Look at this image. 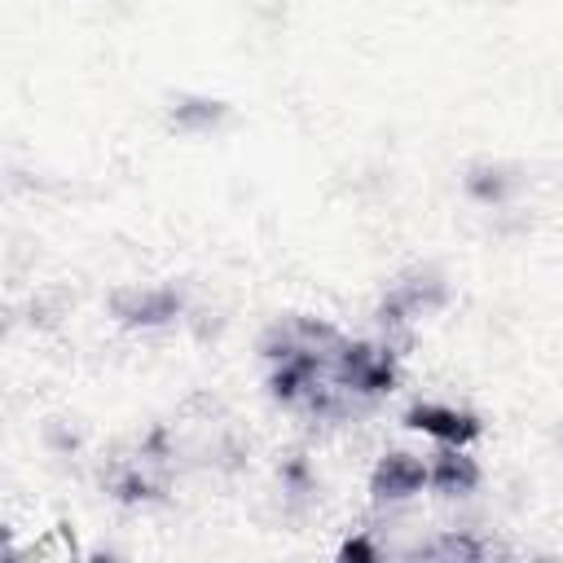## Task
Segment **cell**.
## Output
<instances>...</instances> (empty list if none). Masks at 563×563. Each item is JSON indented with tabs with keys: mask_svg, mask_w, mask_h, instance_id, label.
<instances>
[{
	"mask_svg": "<svg viewBox=\"0 0 563 563\" xmlns=\"http://www.w3.org/2000/svg\"><path fill=\"white\" fill-rule=\"evenodd\" d=\"M519 189V176H510V167L501 163H475L471 176H466V194L484 207H506Z\"/></svg>",
	"mask_w": 563,
	"mask_h": 563,
	"instance_id": "obj_7",
	"label": "cell"
},
{
	"mask_svg": "<svg viewBox=\"0 0 563 563\" xmlns=\"http://www.w3.org/2000/svg\"><path fill=\"white\" fill-rule=\"evenodd\" d=\"M224 119H229V106L216 101V97H198V92L176 97L172 110H167V123H172L176 132H185V136H207V132H216Z\"/></svg>",
	"mask_w": 563,
	"mask_h": 563,
	"instance_id": "obj_5",
	"label": "cell"
},
{
	"mask_svg": "<svg viewBox=\"0 0 563 563\" xmlns=\"http://www.w3.org/2000/svg\"><path fill=\"white\" fill-rule=\"evenodd\" d=\"M413 559H462V563H475V559H484V554H493V541H479V537H471L466 528H444V532H435L431 541H418L413 550H409Z\"/></svg>",
	"mask_w": 563,
	"mask_h": 563,
	"instance_id": "obj_6",
	"label": "cell"
},
{
	"mask_svg": "<svg viewBox=\"0 0 563 563\" xmlns=\"http://www.w3.org/2000/svg\"><path fill=\"white\" fill-rule=\"evenodd\" d=\"M110 312H114L123 325L154 330V325L180 321L185 299H180V290H172V286H132V290H119V295L110 299Z\"/></svg>",
	"mask_w": 563,
	"mask_h": 563,
	"instance_id": "obj_2",
	"label": "cell"
},
{
	"mask_svg": "<svg viewBox=\"0 0 563 563\" xmlns=\"http://www.w3.org/2000/svg\"><path fill=\"white\" fill-rule=\"evenodd\" d=\"M405 427L431 435L435 444H453V449H471L484 435V422L471 409H457L449 400H418V405H409Z\"/></svg>",
	"mask_w": 563,
	"mask_h": 563,
	"instance_id": "obj_1",
	"label": "cell"
},
{
	"mask_svg": "<svg viewBox=\"0 0 563 563\" xmlns=\"http://www.w3.org/2000/svg\"><path fill=\"white\" fill-rule=\"evenodd\" d=\"M427 488H435L440 497H466L479 488V462L466 449L440 444V453L427 462Z\"/></svg>",
	"mask_w": 563,
	"mask_h": 563,
	"instance_id": "obj_4",
	"label": "cell"
},
{
	"mask_svg": "<svg viewBox=\"0 0 563 563\" xmlns=\"http://www.w3.org/2000/svg\"><path fill=\"white\" fill-rule=\"evenodd\" d=\"M378 554H383V545L369 532H356V537H347L339 545V559H378Z\"/></svg>",
	"mask_w": 563,
	"mask_h": 563,
	"instance_id": "obj_8",
	"label": "cell"
},
{
	"mask_svg": "<svg viewBox=\"0 0 563 563\" xmlns=\"http://www.w3.org/2000/svg\"><path fill=\"white\" fill-rule=\"evenodd\" d=\"M427 488V462L413 453H383L369 471V497L378 506H400Z\"/></svg>",
	"mask_w": 563,
	"mask_h": 563,
	"instance_id": "obj_3",
	"label": "cell"
}]
</instances>
